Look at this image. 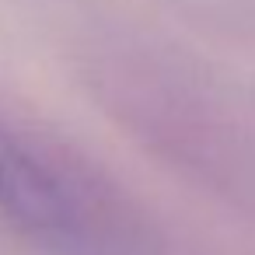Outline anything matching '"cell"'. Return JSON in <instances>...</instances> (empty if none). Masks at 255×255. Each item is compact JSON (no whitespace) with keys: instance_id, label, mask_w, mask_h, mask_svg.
<instances>
[{"instance_id":"6da1fadb","label":"cell","mask_w":255,"mask_h":255,"mask_svg":"<svg viewBox=\"0 0 255 255\" xmlns=\"http://www.w3.org/2000/svg\"><path fill=\"white\" fill-rule=\"evenodd\" d=\"M39 143L0 119V213L46 241H77L88 220L84 196Z\"/></svg>"}]
</instances>
